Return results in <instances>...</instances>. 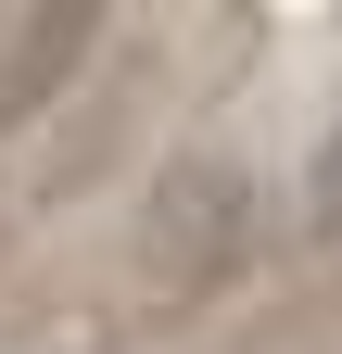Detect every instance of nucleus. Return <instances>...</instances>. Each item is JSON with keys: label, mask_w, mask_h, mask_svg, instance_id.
<instances>
[{"label": "nucleus", "mask_w": 342, "mask_h": 354, "mask_svg": "<svg viewBox=\"0 0 342 354\" xmlns=\"http://www.w3.org/2000/svg\"><path fill=\"white\" fill-rule=\"evenodd\" d=\"M305 203H317V241H342V140L317 152V190H305Z\"/></svg>", "instance_id": "f03ea898"}, {"label": "nucleus", "mask_w": 342, "mask_h": 354, "mask_svg": "<svg viewBox=\"0 0 342 354\" xmlns=\"http://www.w3.org/2000/svg\"><path fill=\"white\" fill-rule=\"evenodd\" d=\"M228 253H241V177H216V165H178V177H165V203H152V228H140L152 291H165V304L216 291V279H228Z\"/></svg>", "instance_id": "f257e3e1"}]
</instances>
